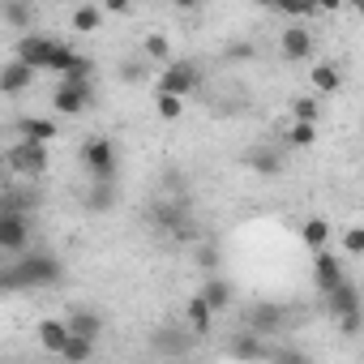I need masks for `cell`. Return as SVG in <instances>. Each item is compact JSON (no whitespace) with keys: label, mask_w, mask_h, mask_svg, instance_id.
<instances>
[{"label":"cell","mask_w":364,"mask_h":364,"mask_svg":"<svg viewBox=\"0 0 364 364\" xmlns=\"http://www.w3.org/2000/svg\"><path fill=\"white\" fill-rule=\"evenodd\" d=\"M14 274H18V291H35V287H56L65 279V266H60V257H52L43 249H22L14 262Z\"/></svg>","instance_id":"cell-1"},{"label":"cell","mask_w":364,"mask_h":364,"mask_svg":"<svg viewBox=\"0 0 364 364\" xmlns=\"http://www.w3.org/2000/svg\"><path fill=\"white\" fill-rule=\"evenodd\" d=\"M198 86H202V69H198L193 60H180V56L163 60V73H159V82H154L159 95H180V99L198 95Z\"/></svg>","instance_id":"cell-2"},{"label":"cell","mask_w":364,"mask_h":364,"mask_svg":"<svg viewBox=\"0 0 364 364\" xmlns=\"http://www.w3.org/2000/svg\"><path fill=\"white\" fill-rule=\"evenodd\" d=\"M5 167L18 176V180H35L48 171V141H31V137H18V146L5 154Z\"/></svg>","instance_id":"cell-3"},{"label":"cell","mask_w":364,"mask_h":364,"mask_svg":"<svg viewBox=\"0 0 364 364\" xmlns=\"http://www.w3.org/2000/svg\"><path fill=\"white\" fill-rule=\"evenodd\" d=\"M95 77H60V86L52 90V107L56 116H82L95 103Z\"/></svg>","instance_id":"cell-4"},{"label":"cell","mask_w":364,"mask_h":364,"mask_svg":"<svg viewBox=\"0 0 364 364\" xmlns=\"http://www.w3.org/2000/svg\"><path fill=\"white\" fill-rule=\"evenodd\" d=\"M77 159H82V167L90 171V180H116V141H112V137H90V141H82Z\"/></svg>","instance_id":"cell-5"},{"label":"cell","mask_w":364,"mask_h":364,"mask_svg":"<svg viewBox=\"0 0 364 364\" xmlns=\"http://www.w3.org/2000/svg\"><path fill=\"white\" fill-rule=\"evenodd\" d=\"M31 219L35 215L0 210V253H5V257H18L22 249H31Z\"/></svg>","instance_id":"cell-6"},{"label":"cell","mask_w":364,"mask_h":364,"mask_svg":"<svg viewBox=\"0 0 364 364\" xmlns=\"http://www.w3.org/2000/svg\"><path fill=\"white\" fill-rule=\"evenodd\" d=\"M52 48H56V39H52V35H35V31H22V35H18V43H14V56L39 73V69H48V56H52Z\"/></svg>","instance_id":"cell-7"},{"label":"cell","mask_w":364,"mask_h":364,"mask_svg":"<svg viewBox=\"0 0 364 364\" xmlns=\"http://www.w3.org/2000/svg\"><path fill=\"white\" fill-rule=\"evenodd\" d=\"M150 351H159V355H189V351H193V330L159 326V330L150 334Z\"/></svg>","instance_id":"cell-8"},{"label":"cell","mask_w":364,"mask_h":364,"mask_svg":"<svg viewBox=\"0 0 364 364\" xmlns=\"http://www.w3.org/2000/svg\"><path fill=\"white\" fill-rule=\"evenodd\" d=\"M31 86H35V69H31V65H22L18 56L0 65V95H5V99H18V95H26Z\"/></svg>","instance_id":"cell-9"},{"label":"cell","mask_w":364,"mask_h":364,"mask_svg":"<svg viewBox=\"0 0 364 364\" xmlns=\"http://www.w3.org/2000/svg\"><path fill=\"white\" fill-rule=\"evenodd\" d=\"M313 279H317V291H330L334 283L347 279V274H343V262L330 253V245H326V249H313Z\"/></svg>","instance_id":"cell-10"},{"label":"cell","mask_w":364,"mask_h":364,"mask_svg":"<svg viewBox=\"0 0 364 364\" xmlns=\"http://www.w3.org/2000/svg\"><path fill=\"white\" fill-rule=\"evenodd\" d=\"M279 48H283V56H287L291 65H300V60L313 56V35H309L304 26H287V31L279 35Z\"/></svg>","instance_id":"cell-11"},{"label":"cell","mask_w":364,"mask_h":364,"mask_svg":"<svg viewBox=\"0 0 364 364\" xmlns=\"http://www.w3.org/2000/svg\"><path fill=\"white\" fill-rule=\"evenodd\" d=\"M326 296V309L338 317V313H351V309H360V287L351 283V279H343V283H334L330 291H321Z\"/></svg>","instance_id":"cell-12"},{"label":"cell","mask_w":364,"mask_h":364,"mask_svg":"<svg viewBox=\"0 0 364 364\" xmlns=\"http://www.w3.org/2000/svg\"><path fill=\"white\" fill-rule=\"evenodd\" d=\"M283 321H287V313H283L279 304H253V309H249V330H253V334L283 330Z\"/></svg>","instance_id":"cell-13"},{"label":"cell","mask_w":364,"mask_h":364,"mask_svg":"<svg viewBox=\"0 0 364 364\" xmlns=\"http://www.w3.org/2000/svg\"><path fill=\"white\" fill-rule=\"evenodd\" d=\"M56 120H48V116H18V137H31V141H56Z\"/></svg>","instance_id":"cell-14"},{"label":"cell","mask_w":364,"mask_h":364,"mask_svg":"<svg viewBox=\"0 0 364 364\" xmlns=\"http://www.w3.org/2000/svg\"><path fill=\"white\" fill-rule=\"evenodd\" d=\"M228 351H232V355H240V360H270V351H274V347H266L253 330H240V334L228 343Z\"/></svg>","instance_id":"cell-15"},{"label":"cell","mask_w":364,"mask_h":364,"mask_svg":"<svg viewBox=\"0 0 364 364\" xmlns=\"http://www.w3.org/2000/svg\"><path fill=\"white\" fill-rule=\"evenodd\" d=\"M198 296H202V300H206V304H210L215 313H223V309L232 304L236 287H232V279H219V274H210V279H206V287H202Z\"/></svg>","instance_id":"cell-16"},{"label":"cell","mask_w":364,"mask_h":364,"mask_svg":"<svg viewBox=\"0 0 364 364\" xmlns=\"http://www.w3.org/2000/svg\"><path fill=\"white\" fill-rule=\"evenodd\" d=\"M35 206H39V193H35L31 185H14V189L0 193V210H22V215H35Z\"/></svg>","instance_id":"cell-17"},{"label":"cell","mask_w":364,"mask_h":364,"mask_svg":"<svg viewBox=\"0 0 364 364\" xmlns=\"http://www.w3.org/2000/svg\"><path fill=\"white\" fill-rule=\"evenodd\" d=\"M65 338H69V321H65V317H43V321H39V343H43L52 355H60Z\"/></svg>","instance_id":"cell-18"},{"label":"cell","mask_w":364,"mask_h":364,"mask_svg":"<svg viewBox=\"0 0 364 364\" xmlns=\"http://www.w3.org/2000/svg\"><path fill=\"white\" fill-rule=\"evenodd\" d=\"M0 14H5V22L14 31H31L35 26V5L31 0H0Z\"/></svg>","instance_id":"cell-19"},{"label":"cell","mask_w":364,"mask_h":364,"mask_svg":"<svg viewBox=\"0 0 364 364\" xmlns=\"http://www.w3.org/2000/svg\"><path fill=\"white\" fill-rule=\"evenodd\" d=\"M309 82H313L317 95H338V90H343V73H338L334 65H326V60L309 69Z\"/></svg>","instance_id":"cell-20"},{"label":"cell","mask_w":364,"mask_h":364,"mask_svg":"<svg viewBox=\"0 0 364 364\" xmlns=\"http://www.w3.org/2000/svg\"><path fill=\"white\" fill-rule=\"evenodd\" d=\"M185 317H189V330H193V334H210V326H215V309H210L202 296H189Z\"/></svg>","instance_id":"cell-21"},{"label":"cell","mask_w":364,"mask_h":364,"mask_svg":"<svg viewBox=\"0 0 364 364\" xmlns=\"http://www.w3.org/2000/svg\"><path fill=\"white\" fill-rule=\"evenodd\" d=\"M65 321H69L73 334H86V338H95V343H99V334H103V317H99L95 309H73Z\"/></svg>","instance_id":"cell-22"},{"label":"cell","mask_w":364,"mask_h":364,"mask_svg":"<svg viewBox=\"0 0 364 364\" xmlns=\"http://www.w3.org/2000/svg\"><path fill=\"white\" fill-rule=\"evenodd\" d=\"M116 206V189H112V180H95V185L86 189V210L90 215H107Z\"/></svg>","instance_id":"cell-23"},{"label":"cell","mask_w":364,"mask_h":364,"mask_svg":"<svg viewBox=\"0 0 364 364\" xmlns=\"http://www.w3.org/2000/svg\"><path fill=\"white\" fill-rule=\"evenodd\" d=\"M249 167H253L257 176H279V171H283V154L270 150V146H266V150L257 146V150H249Z\"/></svg>","instance_id":"cell-24"},{"label":"cell","mask_w":364,"mask_h":364,"mask_svg":"<svg viewBox=\"0 0 364 364\" xmlns=\"http://www.w3.org/2000/svg\"><path fill=\"white\" fill-rule=\"evenodd\" d=\"M99 26H103V9L99 5H77L73 9V31L77 35H95Z\"/></svg>","instance_id":"cell-25"},{"label":"cell","mask_w":364,"mask_h":364,"mask_svg":"<svg viewBox=\"0 0 364 364\" xmlns=\"http://www.w3.org/2000/svg\"><path fill=\"white\" fill-rule=\"evenodd\" d=\"M330 232H334V228H330L326 219H309V223L300 228V236H304L309 249H326V245H330Z\"/></svg>","instance_id":"cell-26"},{"label":"cell","mask_w":364,"mask_h":364,"mask_svg":"<svg viewBox=\"0 0 364 364\" xmlns=\"http://www.w3.org/2000/svg\"><path fill=\"white\" fill-rule=\"evenodd\" d=\"M60 355H65V360H90V355H95V338H86V334H73V330H69V338H65Z\"/></svg>","instance_id":"cell-27"},{"label":"cell","mask_w":364,"mask_h":364,"mask_svg":"<svg viewBox=\"0 0 364 364\" xmlns=\"http://www.w3.org/2000/svg\"><path fill=\"white\" fill-rule=\"evenodd\" d=\"M73 60H77V52H73L69 43H60V39H56V48H52V56H48V73H56V77H60V73H69V65H73Z\"/></svg>","instance_id":"cell-28"},{"label":"cell","mask_w":364,"mask_h":364,"mask_svg":"<svg viewBox=\"0 0 364 364\" xmlns=\"http://www.w3.org/2000/svg\"><path fill=\"white\" fill-rule=\"evenodd\" d=\"M154 112H159L163 120H180V116H185V99H180V95H159V90H154Z\"/></svg>","instance_id":"cell-29"},{"label":"cell","mask_w":364,"mask_h":364,"mask_svg":"<svg viewBox=\"0 0 364 364\" xmlns=\"http://www.w3.org/2000/svg\"><path fill=\"white\" fill-rule=\"evenodd\" d=\"M141 56H146V60H171V43H167V35H146Z\"/></svg>","instance_id":"cell-30"},{"label":"cell","mask_w":364,"mask_h":364,"mask_svg":"<svg viewBox=\"0 0 364 364\" xmlns=\"http://www.w3.org/2000/svg\"><path fill=\"white\" fill-rule=\"evenodd\" d=\"M193 262H198L202 270H215V266L223 262V253H219V245H210V240H206V245L193 240Z\"/></svg>","instance_id":"cell-31"},{"label":"cell","mask_w":364,"mask_h":364,"mask_svg":"<svg viewBox=\"0 0 364 364\" xmlns=\"http://www.w3.org/2000/svg\"><path fill=\"white\" fill-rule=\"evenodd\" d=\"M270 5H274L279 14H287V18H309V14H317V0H270Z\"/></svg>","instance_id":"cell-32"},{"label":"cell","mask_w":364,"mask_h":364,"mask_svg":"<svg viewBox=\"0 0 364 364\" xmlns=\"http://www.w3.org/2000/svg\"><path fill=\"white\" fill-rule=\"evenodd\" d=\"M291 116H296V120H309V124H317L321 107H317V99H313V95H300V99H291Z\"/></svg>","instance_id":"cell-33"},{"label":"cell","mask_w":364,"mask_h":364,"mask_svg":"<svg viewBox=\"0 0 364 364\" xmlns=\"http://www.w3.org/2000/svg\"><path fill=\"white\" fill-rule=\"evenodd\" d=\"M287 141H291V146H300V150H304V146H313V141H317V124L296 120V124L287 129Z\"/></svg>","instance_id":"cell-34"},{"label":"cell","mask_w":364,"mask_h":364,"mask_svg":"<svg viewBox=\"0 0 364 364\" xmlns=\"http://www.w3.org/2000/svg\"><path fill=\"white\" fill-rule=\"evenodd\" d=\"M223 56H228L232 65H249V60L257 56V48H253L249 39H240V43H228V48H223Z\"/></svg>","instance_id":"cell-35"},{"label":"cell","mask_w":364,"mask_h":364,"mask_svg":"<svg viewBox=\"0 0 364 364\" xmlns=\"http://www.w3.org/2000/svg\"><path fill=\"white\" fill-rule=\"evenodd\" d=\"M343 249H347V257H360L364 253V228H347L343 232Z\"/></svg>","instance_id":"cell-36"},{"label":"cell","mask_w":364,"mask_h":364,"mask_svg":"<svg viewBox=\"0 0 364 364\" xmlns=\"http://www.w3.org/2000/svg\"><path fill=\"white\" fill-rule=\"evenodd\" d=\"M18 291V274H14V262H0V296H14Z\"/></svg>","instance_id":"cell-37"},{"label":"cell","mask_w":364,"mask_h":364,"mask_svg":"<svg viewBox=\"0 0 364 364\" xmlns=\"http://www.w3.org/2000/svg\"><path fill=\"white\" fill-rule=\"evenodd\" d=\"M60 77H95V60L77 52V60H73V65H69V73H60Z\"/></svg>","instance_id":"cell-38"},{"label":"cell","mask_w":364,"mask_h":364,"mask_svg":"<svg viewBox=\"0 0 364 364\" xmlns=\"http://www.w3.org/2000/svg\"><path fill=\"white\" fill-rule=\"evenodd\" d=\"M360 321H364V313H360V309L338 313V326H343V334H347V338H355V334H360Z\"/></svg>","instance_id":"cell-39"},{"label":"cell","mask_w":364,"mask_h":364,"mask_svg":"<svg viewBox=\"0 0 364 364\" xmlns=\"http://www.w3.org/2000/svg\"><path fill=\"white\" fill-rule=\"evenodd\" d=\"M120 77H124V82H141V77H146V65H141V60H129V65H120Z\"/></svg>","instance_id":"cell-40"},{"label":"cell","mask_w":364,"mask_h":364,"mask_svg":"<svg viewBox=\"0 0 364 364\" xmlns=\"http://www.w3.org/2000/svg\"><path fill=\"white\" fill-rule=\"evenodd\" d=\"M99 9H103V14H129L133 0H99Z\"/></svg>","instance_id":"cell-41"},{"label":"cell","mask_w":364,"mask_h":364,"mask_svg":"<svg viewBox=\"0 0 364 364\" xmlns=\"http://www.w3.org/2000/svg\"><path fill=\"white\" fill-rule=\"evenodd\" d=\"M317 9H321V14H338V9H343V0H317Z\"/></svg>","instance_id":"cell-42"},{"label":"cell","mask_w":364,"mask_h":364,"mask_svg":"<svg viewBox=\"0 0 364 364\" xmlns=\"http://www.w3.org/2000/svg\"><path fill=\"white\" fill-rule=\"evenodd\" d=\"M176 9H198V0H171Z\"/></svg>","instance_id":"cell-43"},{"label":"cell","mask_w":364,"mask_h":364,"mask_svg":"<svg viewBox=\"0 0 364 364\" xmlns=\"http://www.w3.org/2000/svg\"><path fill=\"white\" fill-rule=\"evenodd\" d=\"M343 5H351V9H355V5H364V0H343Z\"/></svg>","instance_id":"cell-44"}]
</instances>
